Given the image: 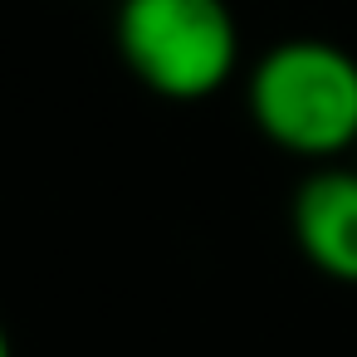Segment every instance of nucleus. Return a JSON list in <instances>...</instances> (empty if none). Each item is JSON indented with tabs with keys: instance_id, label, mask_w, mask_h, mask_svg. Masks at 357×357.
Instances as JSON below:
<instances>
[{
	"instance_id": "obj_1",
	"label": "nucleus",
	"mask_w": 357,
	"mask_h": 357,
	"mask_svg": "<svg viewBox=\"0 0 357 357\" xmlns=\"http://www.w3.org/2000/svg\"><path fill=\"white\" fill-rule=\"evenodd\" d=\"M250 123L289 157L313 167L357 152V59L333 40H279L245 79Z\"/></svg>"
},
{
	"instance_id": "obj_2",
	"label": "nucleus",
	"mask_w": 357,
	"mask_h": 357,
	"mask_svg": "<svg viewBox=\"0 0 357 357\" xmlns=\"http://www.w3.org/2000/svg\"><path fill=\"white\" fill-rule=\"evenodd\" d=\"M113 45L123 69L172 103H201L240 69V20L230 0H118Z\"/></svg>"
},
{
	"instance_id": "obj_3",
	"label": "nucleus",
	"mask_w": 357,
	"mask_h": 357,
	"mask_svg": "<svg viewBox=\"0 0 357 357\" xmlns=\"http://www.w3.org/2000/svg\"><path fill=\"white\" fill-rule=\"evenodd\" d=\"M289 230L298 255L318 274L357 284V167L352 162L313 167L289 201Z\"/></svg>"
},
{
	"instance_id": "obj_4",
	"label": "nucleus",
	"mask_w": 357,
	"mask_h": 357,
	"mask_svg": "<svg viewBox=\"0 0 357 357\" xmlns=\"http://www.w3.org/2000/svg\"><path fill=\"white\" fill-rule=\"evenodd\" d=\"M0 357H15V347H10V333H6V323H0Z\"/></svg>"
},
{
	"instance_id": "obj_5",
	"label": "nucleus",
	"mask_w": 357,
	"mask_h": 357,
	"mask_svg": "<svg viewBox=\"0 0 357 357\" xmlns=\"http://www.w3.org/2000/svg\"><path fill=\"white\" fill-rule=\"evenodd\" d=\"M352 167H357V152H352Z\"/></svg>"
}]
</instances>
